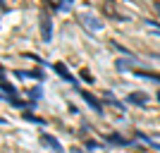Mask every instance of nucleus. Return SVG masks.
Masks as SVG:
<instances>
[{"label":"nucleus","instance_id":"obj_1","mask_svg":"<svg viewBox=\"0 0 160 153\" xmlns=\"http://www.w3.org/2000/svg\"><path fill=\"white\" fill-rule=\"evenodd\" d=\"M2 100H5V103H10V105H14V108H24V103L17 98V89L7 81L5 72H2Z\"/></svg>","mask_w":160,"mask_h":153},{"label":"nucleus","instance_id":"obj_2","mask_svg":"<svg viewBox=\"0 0 160 153\" xmlns=\"http://www.w3.org/2000/svg\"><path fill=\"white\" fill-rule=\"evenodd\" d=\"M127 103H132V105H146L148 103V93L146 91H132L127 96Z\"/></svg>","mask_w":160,"mask_h":153},{"label":"nucleus","instance_id":"obj_3","mask_svg":"<svg viewBox=\"0 0 160 153\" xmlns=\"http://www.w3.org/2000/svg\"><path fill=\"white\" fill-rule=\"evenodd\" d=\"M41 38L46 41V43L53 38V22H50V17H43V19H41Z\"/></svg>","mask_w":160,"mask_h":153},{"label":"nucleus","instance_id":"obj_4","mask_svg":"<svg viewBox=\"0 0 160 153\" xmlns=\"http://www.w3.org/2000/svg\"><path fill=\"white\" fill-rule=\"evenodd\" d=\"M81 98L86 100V105L91 108V110H93V113H103V105H100V100L96 98L93 93H86V91H84V93H81Z\"/></svg>","mask_w":160,"mask_h":153},{"label":"nucleus","instance_id":"obj_5","mask_svg":"<svg viewBox=\"0 0 160 153\" xmlns=\"http://www.w3.org/2000/svg\"><path fill=\"white\" fill-rule=\"evenodd\" d=\"M53 69H55V72H58V74H60V77H62V79H65V81H69V84H77V79H74V74L69 72V69H67V67L62 65V62H58V65H55Z\"/></svg>","mask_w":160,"mask_h":153},{"label":"nucleus","instance_id":"obj_6","mask_svg":"<svg viewBox=\"0 0 160 153\" xmlns=\"http://www.w3.org/2000/svg\"><path fill=\"white\" fill-rule=\"evenodd\" d=\"M134 74H136V77H141V79H148V81L160 84V74H158V72H148V69H134Z\"/></svg>","mask_w":160,"mask_h":153},{"label":"nucleus","instance_id":"obj_7","mask_svg":"<svg viewBox=\"0 0 160 153\" xmlns=\"http://www.w3.org/2000/svg\"><path fill=\"white\" fill-rule=\"evenodd\" d=\"M41 141H43L46 146H50L55 153H65V151H62V146H60V141H58V139H53V136H48V134H46V136H43Z\"/></svg>","mask_w":160,"mask_h":153},{"label":"nucleus","instance_id":"obj_8","mask_svg":"<svg viewBox=\"0 0 160 153\" xmlns=\"http://www.w3.org/2000/svg\"><path fill=\"white\" fill-rule=\"evenodd\" d=\"M105 141H110V144H115V146H129V144H132L129 139H120L117 134H110V136H105Z\"/></svg>","mask_w":160,"mask_h":153},{"label":"nucleus","instance_id":"obj_9","mask_svg":"<svg viewBox=\"0 0 160 153\" xmlns=\"http://www.w3.org/2000/svg\"><path fill=\"white\" fill-rule=\"evenodd\" d=\"M103 98H105V100H108V103H110L112 108H117V110H124V103H120V100H115V96H112V93H105Z\"/></svg>","mask_w":160,"mask_h":153},{"label":"nucleus","instance_id":"obj_10","mask_svg":"<svg viewBox=\"0 0 160 153\" xmlns=\"http://www.w3.org/2000/svg\"><path fill=\"white\" fill-rule=\"evenodd\" d=\"M41 93H43V89H41V86H36V89H31V91H29V98H31L33 103H36V100L41 98Z\"/></svg>","mask_w":160,"mask_h":153},{"label":"nucleus","instance_id":"obj_11","mask_svg":"<svg viewBox=\"0 0 160 153\" xmlns=\"http://www.w3.org/2000/svg\"><path fill=\"white\" fill-rule=\"evenodd\" d=\"M24 120L27 122H36V125H46V120H41V117H36V115H31V113L24 115Z\"/></svg>","mask_w":160,"mask_h":153},{"label":"nucleus","instance_id":"obj_12","mask_svg":"<svg viewBox=\"0 0 160 153\" xmlns=\"http://www.w3.org/2000/svg\"><path fill=\"white\" fill-rule=\"evenodd\" d=\"M146 27L151 29V31H155V33L160 36V24H158V22H153V19H146Z\"/></svg>","mask_w":160,"mask_h":153},{"label":"nucleus","instance_id":"obj_13","mask_svg":"<svg viewBox=\"0 0 160 153\" xmlns=\"http://www.w3.org/2000/svg\"><path fill=\"white\" fill-rule=\"evenodd\" d=\"M110 46H112L115 50H120V53H124V55H129V58H132V53H129V50H127V48H124V46H120L117 41H110Z\"/></svg>","mask_w":160,"mask_h":153},{"label":"nucleus","instance_id":"obj_14","mask_svg":"<svg viewBox=\"0 0 160 153\" xmlns=\"http://www.w3.org/2000/svg\"><path fill=\"white\" fill-rule=\"evenodd\" d=\"M84 22H86V24H88V27H91V29H96V31H98V29L103 27V24H98V22H96L93 17H86V19H84Z\"/></svg>","mask_w":160,"mask_h":153},{"label":"nucleus","instance_id":"obj_15","mask_svg":"<svg viewBox=\"0 0 160 153\" xmlns=\"http://www.w3.org/2000/svg\"><path fill=\"white\" fill-rule=\"evenodd\" d=\"M141 139L146 141V144H151V146H153L155 151H160V141H153V139H148V136H141Z\"/></svg>","mask_w":160,"mask_h":153},{"label":"nucleus","instance_id":"obj_16","mask_svg":"<svg viewBox=\"0 0 160 153\" xmlns=\"http://www.w3.org/2000/svg\"><path fill=\"white\" fill-rule=\"evenodd\" d=\"M81 79L86 81V84H93V81H96V79H93V77H91V74H88V72H86V69H84V72H81Z\"/></svg>","mask_w":160,"mask_h":153},{"label":"nucleus","instance_id":"obj_17","mask_svg":"<svg viewBox=\"0 0 160 153\" xmlns=\"http://www.w3.org/2000/svg\"><path fill=\"white\" fill-rule=\"evenodd\" d=\"M153 7H155V10H158V14H160V3H155V5H153Z\"/></svg>","mask_w":160,"mask_h":153},{"label":"nucleus","instance_id":"obj_18","mask_svg":"<svg viewBox=\"0 0 160 153\" xmlns=\"http://www.w3.org/2000/svg\"><path fill=\"white\" fill-rule=\"evenodd\" d=\"M155 98H158V100H160V91H158V96H155Z\"/></svg>","mask_w":160,"mask_h":153}]
</instances>
